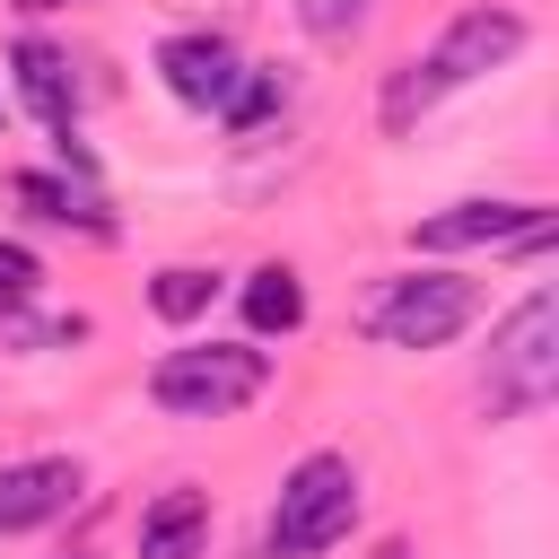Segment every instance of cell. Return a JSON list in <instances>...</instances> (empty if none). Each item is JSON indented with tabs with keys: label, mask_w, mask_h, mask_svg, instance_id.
<instances>
[{
	"label": "cell",
	"mask_w": 559,
	"mask_h": 559,
	"mask_svg": "<svg viewBox=\"0 0 559 559\" xmlns=\"http://www.w3.org/2000/svg\"><path fill=\"white\" fill-rule=\"evenodd\" d=\"M524 17L515 9H454L445 17V35L419 52V61H402L393 79H384V131H411L437 96H454V87H472V79H489V70H507L515 52H524Z\"/></svg>",
	"instance_id": "obj_1"
},
{
	"label": "cell",
	"mask_w": 559,
	"mask_h": 559,
	"mask_svg": "<svg viewBox=\"0 0 559 559\" xmlns=\"http://www.w3.org/2000/svg\"><path fill=\"white\" fill-rule=\"evenodd\" d=\"M358 507H367V480H358L349 454L323 445V454L288 463L280 498H271V524H262V559H323L332 542H349Z\"/></svg>",
	"instance_id": "obj_2"
},
{
	"label": "cell",
	"mask_w": 559,
	"mask_h": 559,
	"mask_svg": "<svg viewBox=\"0 0 559 559\" xmlns=\"http://www.w3.org/2000/svg\"><path fill=\"white\" fill-rule=\"evenodd\" d=\"M472 314H480V288L463 271H384L358 297V332L384 349H445L454 332H472Z\"/></svg>",
	"instance_id": "obj_3"
},
{
	"label": "cell",
	"mask_w": 559,
	"mask_h": 559,
	"mask_svg": "<svg viewBox=\"0 0 559 559\" xmlns=\"http://www.w3.org/2000/svg\"><path fill=\"white\" fill-rule=\"evenodd\" d=\"M550 393H559V297L533 288V297L489 332V358H480V411H489V419H533Z\"/></svg>",
	"instance_id": "obj_4"
},
{
	"label": "cell",
	"mask_w": 559,
	"mask_h": 559,
	"mask_svg": "<svg viewBox=\"0 0 559 559\" xmlns=\"http://www.w3.org/2000/svg\"><path fill=\"white\" fill-rule=\"evenodd\" d=\"M262 384H271V349L253 341H192L148 367V402L166 419H236Z\"/></svg>",
	"instance_id": "obj_5"
},
{
	"label": "cell",
	"mask_w": 559,
	"mask_h": 559,
	"mask_svg": "<svg viewBox=\"0 0 559 559\" xmlns=\"http://www.w3.org/2000/svg\"><path fill=\"white\" fill-rule=\"evenodd\" d=\"M157 79H166L175 105L227 114V96L245 87V52H236L227 35H166V44H157Z\"/></svg>",
	"instance_id": "obj_6"
},
{
	"label": "cell",
	"mask_w": 559,
	"mask_h": 559,
	"mask_svg": "<svg viewBox=\"0 0 559 559\" xmlns=\"http://www.w3.org/2000/svg\"><path fill=\"white\" fill-rule=\"evenodd\" d=\"M533 227H550V201H454L437 218L411 227V253H472V245H524Z\"/></svg>",
	"instance_id": "obj_7"
},
{
	"label": "cell",
	"mask_w": 559,
	"mask_h": 559,
	"mask_svg": "<svg viewBox=\"0 0 559 559\" xmlns=\"http://www.w3.org/2000/svg\"><path fill=\"white\" fill-rule=\"evenodd\" d=\"M87 489V472L70 454H26V463H0V542L9 533H35L52 515H70Z\"/></svg>",
	"instance_id": "obj_8"
},
{
	"label": "cell",
	"mask_w": 559,
	"mask_h": 559,
	"mask_svg": "<svg viewBox=\"0 0 559 559\" xmlns=\"http://www.w3.org/2000/svg\"><path fill=\"white\" fill-rule=\"evenodd\" d=\"M9 201H17V210H35V218H52V227L114 236V210H105L96 175H44V166H26V175H9Z\"/></svg>",
	"instance_id": "obj_9"
},
{
	"label": "cell",
	"mask_w": 559,
	"mask_h": 559,
	"mask_svg": "<svg viewBox=\"0 0 559 559\" xmlns=\"http://www.w3.org/2000/svg\"><path fill=\"white\" fill-rule=\"evenodd\" d=\"M9 70H17V96H26V114L61 140V131H79V79H70V52H52V44H17L9 52Z\"/></svg>",
	"instance_id": "obj_10"
},
{
	"label": "cell",
	"mask_w": 559,
	"mask_h": 559,
	"mask_svg": "<svg viewBox=\"0 0 559 559\" xmlns=\"http://www.w3.org/2000/svg\"><path fill=\"white\" fill-rule=\"evenodd\" d=\"M210 542V489H166L140 507V559H201Z\"/></svg>",
	"instance_id": "obj_11"
},
{
	"label": "cell",
	"mask_w": 559,
	"mask_h": 559,
	"mask_svg": "<svg viewBox=\"0 0 559 559\" xmlns=\"http://www.w3.org/2000/svg\"><path fill=\"white\" fill-rule=\"evenodd\" d=\"M245 323H253V341H288L297 323H306V280H297V262H253L245 271Z\"/></svg>",
	"instance_id": "obj_12"
},
{
	"label": "cell",
	"mask_w": 559,
	"mask_h": 559,
	"mask_svg": "<svg viewBox=\"0 0 559 559\" xmlns=\"http://www.w3.org/2000/svg\"><path fill=\"white\" fill-rule=\"evenodd\" d=\"M210 297H218V271H210V262H166V271L148 280V306H157L166 323H201Z\"/></svg>",
	"instance_id": "obj_13"
},
{
	"label": "cell",
	"mask_w": 559,
	"mask_h": 559,
	"mask_svg": "<svg viewBox=\"0 0 559 559\" xmlns=\"http://www.w3.org/2000/svg\"><path fill=\"white\" fill-rule=\"evenodd\" d=\"M280 105H288V79H280V70H262V61H245V87L227 96V114H218V122H227V131L245 140V131H262V122H271Z\"/></svg>",
	"instance_id": "obj_14"
},
{
	"label": "cell",
	"mask_w": 559,
	"mask_h": 559,
	"mask_svg": "<svg viewBox=\"0 0 559 559\" xmlns=\"http://www.w3.org/2000/svg\"><path fill=\"white\" fill-rule=\"evenodd\" d=\"M87 341V314H0V349H70Z\"/></svg>",
	"instance_id": "obj_15"
},
{
	"label": "cell",
	"mask_w": 559,
	"mask_h": 559,
	"mask_svg": "<svg viewBox=\"0 0 559 559\" xmlns=\"http://www.w3.org/2000/svg\"><path fill=\"white\" fill-rule=\"evenodd\" d=\"M35 297H44V262H35V245L0 236V314H26Z\"/></svg>",
	"instance_id": "obj_16"
},
{
	"label": "cell",
	"mask_w": 559,
	"mask_h": 559,
	"mask_svg": "<svg viewBox=\"0 0 559 559\" xmlns=\"http://www.w3.org/2000/svg\"><path fill=\"white\" fill-rule=\"evenodd\" d=\"M367 9H376V0H297L306 35H323V44H349V35L367 26Z\"/></svg>",
	"instance_id": "obj_17"
},
{
	"label": "cell",
	"mask_w": 559,
	"mask_h": 559,
	"mask_svg": "<svg viewBox=\"0 0 559 559\" xmlns=\"http://www.w3.org/2000/svg\"><path fill=\"white\" fill-rule=\"evenodd\" d=\"M17 9H26V17H44V9H70V0H17Z\"/></svg>",
	"instance_id": "obj_18"
},
{
	"label": "cell",
	"mask_w": 559,
	"mask_h": 559,
	"mask_svg": "<svg viewBox=\"0 0 559 559\" xmlns=\"http://www.w3.org/2000/svg\"><path fill=\"white\" fill-rule=\"evenodd\" d=\"M376 559H411V550H402V542H384V550H376Z\"/></svg>",
	"instance_id": "obj_19"
}]
</instances>
